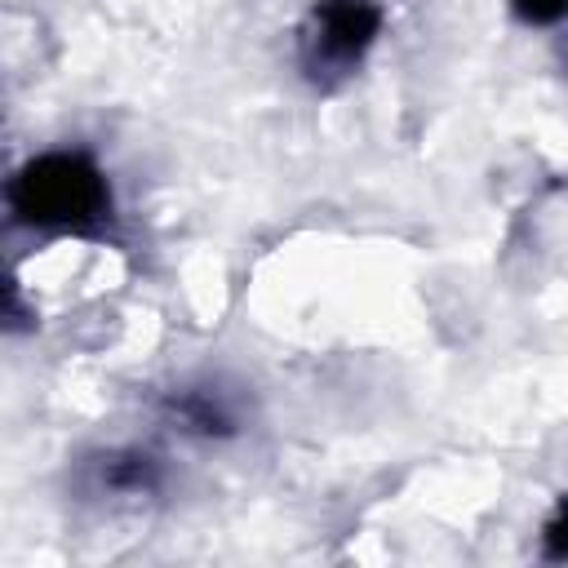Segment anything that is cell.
<instances>
[{"instance_id":"6","label":"cell","mask_w":568,"mask_h":568,"mask_svg":"<svg viewBox=\"0 0 568 568\" xmlns=\"http://www.w3.org/2000/svg\"><path fill=\"white\" fill-rule=\"evenodd\" d=\"M510 9H515L528 27H550V22H559V18H564L568 0H510Z\"/></svg>"},{"instance_id":"2","label":"cell","mask_w":568,"mask_h":568,"mask_svg":"<svg viewBox=\"0 0 568 568\" xmlns=\"http://www.w3.org/2000/svg\"><path fill=\"white\" fill-rule=\"evenodd\" d=\"M382 4L377 0H315L302 36L306 71L315 75H346L382 36Z\"/></svg>"},{"instance_id":"3","label":"cell","mask_w":568,"mask_h":568,"mask_svg":"<svg viewBox=\"0 0 568 568\" xmlns=\"http://www.w3.org/2000/svg\"><path fill=\"white\" fill-rule=\"evenodd\" d=\"M173 413L186 422V430H200V435H231L235 430V417L226 413V404L213 390H182V395H173Z\"/></svg>"},{"instance_id":"5","label":"cell","mask_w":568,"mask_h":568,"mask_svg":"<svg viewBox=\"0 0 568 568\" xmlns=\"http://www.w3.org/2000/svg\"><path fill=\"white\" fill-rule=\"evenodd\" d=\"M27 324H31V306L22 288L13 284V275H0V328H27Z\"/></svg>"},{"instance_id":"7","label":"cell","mask_w":568,"mask_h":568,"mask_svg":"<svg viewBox=\"0 0 568 568\" xmlns=\"http://www.w3.org/2000/svg\"><path fill=\"white\" fill-rule=\"evenodd\" d=\"M546 541H550V559H568V546H564V515H555L546 524Z\"/></svg>"},{"instance_id":"4","label":"cell","mask_w":568,"mask_h":568,"mask_svg":"<svg viewBox=\"0 0 568 568\" xmlns=\"http://www.w3.org/2000/svg\"><path fill=\"white\" fill-rule=\"evenodd\" d=\"M102 484L115 493H151L160 488V462L151 453H115L102 466Z\"/></svg>"},{"instance_id":"1","label":"cell","mask_w":568,"mask_h":568,"mask_svg":"<svg viewBox=\"0 0 568 568\" xmlns=\"http://www.w3.org/2000/svg\"><path fill=\"white\" fill-rule=\"evenodd\" d=\"M18 222L40 231H89L111 217V182L84 151H44L27 160L4 191Z\"/></svg>"}]
</instances>
